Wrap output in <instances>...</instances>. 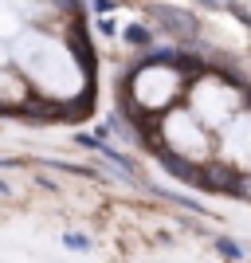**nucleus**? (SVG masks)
Instances as JSON below:
<instances>
[{
    "mask_svg": "<svg viewBox=\"0 0 251 263\" xmlns=\"http://www.w3.org/2000/svg\"><path fill=\"white\" fill-rule=\"evenodd\" d=\"M133 95H138V102H145V106H161V102H169L177 95V71L173 67H142V75L133 79Z\"/></svg>",
    "mask_w": 251,
    "mask_h": 263,
    "instance_id": "2",
    "label": "nucleus"
},
{
    "mask_svg": "<svg viewBox=\"0 0 251 263\" xmlns=\"http://www.w3.org/2000/svg\"><path fill=\"white\" fill-rule=\"evenodd\" d=\"M165 138H169L177 157H204V130L188 114H169L165 118Z\"/></svg>",
    "mask_w": 251,
    "mask_h": 263,
    "instance_id": "3",
    "label": "nucleus"
},
{
    "mask_svg": "<svg viewBox=\"0 0 251 263\" xmlns=\"http://www.w3.org/2000/svg\"><path fill=\"white\" fill-rule=\"evenodd\" d=\"M197 90H200V95H208V110H197L208 126H220L224 118H231V110L240 106V95H231V90L224 87V83H216V79L200 83Z\"/></svg>",
    "mask_w": 251,
    "mask_h": 263,
    "instance_id": "4",
    "label": "nucleus"
},
{
    "mask_svg": "<svg viewBox=\"0 0 251 263\" xmlns=\"http://www.w3.org/2000/svg\"><path fill=\"white\" fill-rule=\"evenodd\" d=\"M16 55H20L24 71L35 75L40 83H44V90H51V95H67V90L79 87V71H75V63L63 55L59 44H47V40H24V44L16 47Z\"/></svg>",
    "mask_w": 251,
    "mask_h": 263,
    "instance_id": "1",
    "label": "nucleus"
},
{
    "mask_svg": "<svg viewBox=\"0 0 251 263\" xmlns=\"http://www.w3.org/2000/svg\"><path fill=\"white\" fill-rule=\"evenodd\" d=\"M228 145L236 154V161L251 169V118H236L228 126Z\"/></svg>",
    "mask_w": 251,
    "mask_h": 263,
    "instance_id": "5",
    "label": "nucleus"
}]
</instances>
